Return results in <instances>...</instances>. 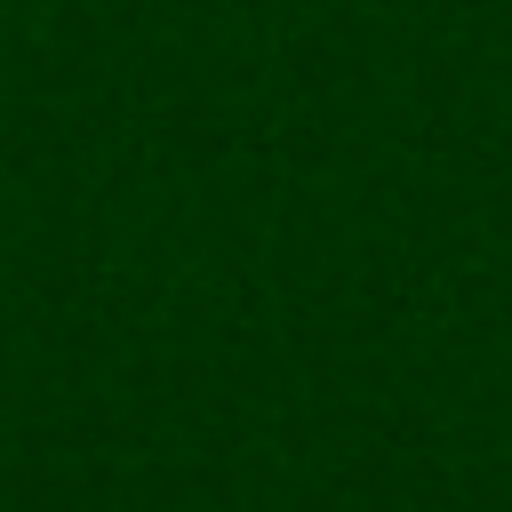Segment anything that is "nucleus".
Returning a JSON list of instances; mask_svg holds the SVG:
<instances>
[]
</instances>
